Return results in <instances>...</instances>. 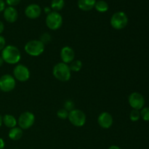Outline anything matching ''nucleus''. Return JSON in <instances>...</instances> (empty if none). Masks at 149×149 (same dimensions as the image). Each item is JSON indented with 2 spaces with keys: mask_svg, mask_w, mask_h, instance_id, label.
<instances>
[{
  "mask_svg": "<svg viewBox=\"0 0 149 149\" xmlns=\"http://www.w3.org/2000/svg\"><path fill=\"white\" fill-rule=\"evenodd\" d=\"M1 56L4 62L10 65H15L20 62L21 53L18 48L14 45H7L1 50Z\"/></svg>",
  "mask_w": 149,
  "mask_h": 149,
  "instance_id": "f257e3e1",
  "label": "nucleus"
},
{
  "mask_svg": "<svg viewBox=\"0 0 149 149\" xmlns=\"http://www.w3.org/2000/svg\"><path fill=\"white\" fill-rule=\"evenodd\" d=\"M52 74L58 81L65 82L69 81L71 79V71L68 64L60 62L54 65L52 68Z\"/></svg>",
  "mask_w": 149,
  "mask_h": 149,
  "instance_id": "f03ea898",
  "label": "nucleus"
},
{
  "mask_svg": "<svg viewBox=\"0 0 149 149\" xmlns=\"http://www.w3.org/2000/svg\"><path fill=\"white\" fill-rule=\"evenodd\" d=\"M45 49V45L38 39L30 40L25 45L24 50L30 56L37 57L42 55Z\"/></svg>",
  "mask_w": 149,
  "mask_h": 149,
  "instance_id": "7ed1b4c3",
  "label": "nucleus"
},
{
  "mask_svg": "<svg viewBox=\"0 0 149 149\" xmlns=\"http://www.w3.org/2000/svg\"><path fill=\"white\" fill-rule=\"evenodd\" d=\"M110 23L111 27L115 30H122L127 25L128 17L124 12H116L111 17Z\"/></svg>",
  "mask_w": 149,
  "mask_h": 149,
  "instance_id": "20e7f679",
  "label": "nucleus"
},
{
  "mask_svg": "<svg viewBox=\"0 0 149 149\" xmlns=\"http://www.w3.org/2000/svg\"><path fill=\"white\" fill-rule=\"evenodd\" d=\"M45 23L48 29L52 31H56L62 26L63 17L58 12L52 11L47 15Z\"/></svg>",
  "mask_w": 149,
  "mask_h": 149,
  "instance_id": "39448f33",
  "label": "nucleus"
},
{
  "mask_svg": "<svg viewBox=\"0 0 149 149\" xmlns=\"http://www.w3.org/2000/svg\"><path fill=\"white\" fill-rule=\"evenodd\" d=\"M68 119L71 125L77 127H81L84 126L86 123V120H87L85 113L81 110L77 109H74L69 111Z\"/></svg>",
  "mask_w": 149,
  "mask_h": 149,
  "instance_id": "423d86ee",
  "label": "nucleus"
},
{
  "mask_svg": "<svg viewBox=\"0 0 149 149\" xmlns=\"http://www.w3.org/2000/svg\"><path fill=\"white\" fill-rule=\"evenodd\" d=\"M35 122V116L32 112L25 111L19 116L17 125L22 130H28L31 127Z\"/></svg>",
  "mask_w": 149,
  "mask_h": 149,
  "instance_id": "0eeeda50",
  "label": "nucleus"
},
{
  "mask_svg": "<svg viewBox=\"0 0 149 149\" xmlns=\"http://www.w3.org/2000/svg\"><path fill=\"white\" fill-rule=\"evenodd\" d=\"M31 73L27 66L22 64H17L13 69V77L20 82H25L30 78Z\"/></svg>",
  "mask_w": 149,
  "mask_h": 149,
  "instance_id": "6e6552de",
  "label": "nucleus"
},
{
  "mask_svg": "<svg viewBox=\"0 0 149 149\" xmlns=\"http://www.w3.org/2000/svg\"><path fill=\"white\" fill-rule=\"evenodd\" d=\"M16 86V81L13 76L4 74L0 77V90L4 93L13 91Z\"/></svg>",
  "mask_w": 149,
  "mask_h": 149,
  "instance_id": "1a4fd4ad",
  "label": "nucleus"
},
{
  "mask_svg": "<svg viewBox=\"0 0 149 149\" xmlns=\"http://www.w3.org/2000/svg\"><path fill=\"white\" fill-rule=\"evenodd\" d=\"M129 104L133 109L136 110H141L143 108L145 105V99L143 96L139 93H132L128 97Z\"/></svg>",
  "mask_w": 149,
  "mask_h": 149,
  "instance_id": "9d476101",
  "label": "nucleus"
},
{
  "mask_svg": "<svg viewBox=\"0 0 149 149\" xmlns=\"http://www.w3.org/2000/svg\"><path fill=\"white\" fill-rule=\"evenodd\" d=\"M61 59L63 63L66 64H70L75 58V52L69 46H65L61 50Z\"/></svg>",
  "mask_w": 149,
  "mask_h": 149,
  "instance_id": "9b49d317",
  "label": "nucleus"
},
{
  "mask_svg": "<svg viewBox=\"0 0 149 149\" xmlns=\"http://www.w3.org/2000/svg\"><path fill=\"white\" fill-rule=\"evenodd\" d=\"M113 119L109 112H103L97 117V123L103 129H109L113 125Z\"/></svg>",
  "mask_w": 149,
  "mask_h": 149,
  "instance_id": "f8f14e48",
  "label": "nucleus"
},
{
  "mask_svg": "<svg viewBox=\"0 0 149 149\" xmlns=\"http://www.w3.org/2000/svg\"><path fill=\"white\" fill-rule=\"evenodd\" d=\"M42 14L40 6L36 4H31L26 7L25 15L29 19H36Z\"/></svg>",
  "mask_w": 149,
  "mask_h": 149,
  "instance_id": "ddd939ff",
  "label": "nucleus"
},
{
  "mask_svg": "<svg viewBox=\"0 0 149 149\" xmlns=\"http://www.w3.org/2000/svg\"><path fill=\"white\" fill-rule=\"evenodd\" d=\"M4 20L10 23H13L18 18V13L17 10L13 7H8L4 9Z\"/></svg>",
  "mask_w": 149,
  "mask_h": 149,
  "instance_id": "4468645a",
  "label": "nucleus"
},
{
  "mask_svg": "<svg viewBox=\"0 0 149 149\" xmlns=\"http://www.w3.org/2000/svg\"><path fill=\"white\" fill-rule=\"evenodd\" d=\"M95 3L96 0H78L77 5L82 11H90L94 8Z\"/></svg>",
  "mask_w": 149,
  "mask_h": 149,
  "instance_id": "2eb2a0df",
  "label": "nucleus"
},
{
  "mask_svg": "<svg viewBox=\"0 0 149 149\" xmlns=\"http://www.w3.org/2000/svg\"><path fill=\"white\" fill-rule=\"evenodd\" d=\"M3 124L5 125L7 127L11 128L15 127L17 125V120L14 116L11 114H5L2 117Z\"/></svg>",
  "mask_w": 149,
  "mask_h": 149,
  "instance_id": "dca6fc26",
  "label": "nucleus"
},
{
  "mask_svg": "<svg viewBox=\"0 0 149 149\" xmlns=\"http://www.w3.org/2000/svg\"><path fill=\"white\" fill-rule=\"evenodd\" d=\"M23 136V130L18 127L11 128L8 132V137L13 141H18Z\"/></svg>",
  "mask_w": 149,
  "mask_h": 149,
  "instance_id": "f3484780",
  "label": "nucleus"
},
{
  "mask_svg": "<svg viewBox=\"0 0 149 149\" xmlns=\"http://www.w3.org/2000/svg\"><path fill=\"white\" fill-rule=\"evenodd\" d=\"M94 8H95V10L99 13H106L109 10V7L106 1H103V0H100V1H96Z\"/></svg>",
  "mask_w": 149,
  "mask_h": 149,
  "instance_id": "a211bd4d",
  "label": "nucleus"
},
{
  "mask_svg": "<svg viewBox=\"0 0 149 149\" xmlns=\"http://www.w3.org/2000/svg\"><path fill=\"white\" fill-rule=\"evenodd\" d=\"M65 5L64 0H52L51 2V9L53 11L58 12L62 10Z\"/></svg>",
  "mask_w": 149,
  "mask_h": 149,
  "instance_id": "6ab92c4d",
  "label": "nucleus"
},
{
  "mask_svg": "<svg viewBox=\"0 0 149 149\" xmlns=\"http://www.w3.org/2000/svg\"><path fill=\"white\" fill-rule=\"evenodd\" d=\"M68 65H69V68L71 71L79 72L82 68V63L79 60H74Z\"/></svg>",
  "mask_w": 149,
  "mask_h": 149,
  "instance_id": "aec40b11",
  "label": "nucleus"
},
{
  "mask_svg": "<svg viewBox=\"0 0 149 149\" xmlns=\"http://www.w3.org/2000/svg\"><path fill=\"white\" fill-rule=\"evenodd\" d=\"M140 117H141V113H140L139 110L133 109L131 111L130 113V119L132 122H137L139 120Z\"/></svg>",
  "mask_w": 149,
  "mask_h": 149,
  "instance_id": "412c9836",
  "label": "nucleus"
},
{
  "mask_svg": "<svg viewBox=\"0 0 149 149\" xmlns=\"http://www.w3.org/2000/svg\"><path fill=\"white\" fill-rule=\"evenodd\" d=\"M69 112L65 109H61L57 111V116L61 119H65L68 117Z\"/></svg>",
  "mask_w": 149,
  "mask_h": 149,
  "instance_id": "4be33fe9",
  "label": "nucleus"
},
{
  "mask_svg": "<svg viewBox=\"0 0 149 149\" xmlns=\"http://www.w3.org/2000/svg\"><path fill=\"white\" fill-rule=\"evenodd\" d=\"M141 113V116L142 117V119H143L144 121H146V122H148L149 121V108H143L141 109V111L140 112Z\"/></svg>",
  "mask_w": 149,
  "mask_h": 149,
  "instance_id": "5701e85b",
  "label": "nucleus"
},
{
  "mask_svg": "<svg viewBox=\"0 0 149 149\" xmlns=\"http://www.w3.org/2000/svg\"><path fill=\"white\" fill-rule=\"evenodd\" d=\"M64 109L68 111V112L74 109V103L72 100H68L64 103Z\"/></svg>",
  "mask_w": 149,
  "mask_h": 149,
  "instance_id": "b1692460",
  "label": "nucleus"
},
{
  "mask_svg": "<svg viewBox=\"0 0 149 149\" xmlns=\"http://www.w3.org/2000/svg\"><path fill=\"white\" fill-rule=\"evenodd\" d=\"M42 42H43L44 44H47L48 42H49L51 41V36H49V34L48 33H45L41 36V39H39Z\"/></svg>",
  "mask_w": 149,
  "mask_h": 149,
  "instance_id": "393cba45",
  "label": "nucleus"
},
{
  "mask_svg": "<svg viewBox=\"0 0 149 149\" xmlns=\"http://www.w3.org/2000/svg\"><path fill=\"white\" fill-rule=\"evenodd\" d=\"M21 0H6V3L9 5V7H13L17 6L20 4Z\"/></svg>",
  "mask_w": 149,
  "mask_h": 149,
  "instance_id": "a878e982",
  "label": "nucleus"
},
{
  "mask_svg": "<svg viewBox=\"0 0 149 149\" xmlns=\"http://www.w3.org/2000/svg\"><path fill=\"white\" fill-rule=\"evenodd\" d=\"M6 47V40L4 36L0 35V51L2 50Z\"/></svg>",
  "mask_w": 149,
  "mask_h": 149,
  "instance_id": "bb28decb",
  "label": "nucleus"
},
{
  "mask_svg": "<svg viewBox=\"0 0 149 149\" xmlns=\"http://www.w3.org/2000/svg\"><path fill=\"white\" fill-rule=\"evenodd\" d=\"M5 8V2L4 1V0H0V13L4 11Z\"/></svg>",
  "mask_w": 149,
  "mask_h": 149,
  "instance_id": "cd10ccee",
  "label": "nucleus"
},
{
  "mask_svg": "<svg viewBox=\"0 0 149 149\" xmlns=\"http://www.w3.org/2000/svg\"><path fill=\"white\" fill-rule=\"evenodd\" d=\"M5 146V143L4 141L1 138H0V149H3Z\"/></svg>",
  "mask_w": 149,
  "mask_h": 149,
  "instance_id": "c85d7f7f",
  "label": "nucleus"
},
{
  "mask_svg": "<svg viewBox=\"0 0 149 149\" xmlns=\"http://www.w3.org/2000/svg\"><path fill=\"white\" fill-rule=\"evenodd\" d=\"M4 23L0 20V34L4 31Z\"/></svg>",
  "mask_w": 149,
  "mask_h": 149,
  "instance_id": "c756f323",
  "label": "nucleus"
},
{
  "mask_svg": "<svg viewBox=\"0 0 149 149\" xmlns=\"http://www.w3.org/2000/svg\"><path fill=\"white\" fill-rule=\"evenodd\" d=\"M51 7H46L45 8V13H47V14H49V13H51Z\"/></svg>",
  "mask_w": 149,
  "mask_h": 149,
  "instance_id": "7c9ffc66",
  "label": "nucleus"
},
{
  "mask_svg": "<svg viewBox=\"0 0 149 149\" xmlns=\"http://www.w3.org/2000/svg\"><path fill=\"white\" fill-rule=\"evenodd\" d=\"M108 149H121L120 147H119L118 146H116V145H112L110 147H109Z\"/></svg>",
  "mask_w": 149,
  "mask_h": 149,
  "instance_id": "2f4dec72",
  "label": "nucleus"
},
{
  "mask_svg": "<svg viewBox=\"0 0 149 149\" xmlns=\"http://www.w3.org/2000/svg\"><path fill=\"white\" fill-rule=\"evenodd\" d=\"M3 63H4V60L2 59L1 56H0V66H1L3 65Z\"/></svg>",
  "mask_w": 149,
  "mask_h": 149,
  "instance_id": "473e14b6",
  "label": "nucleus"
},
{
  "mask_svg": "<svg viewBox=\"0 0 149 149\" xmlns=\"http://www.w3.org/2000/svg\"><path fill=\"white\" fill-rule=\"evenodd\" d=\"M3 124V121H2V116L0 115V127H1V125H2Z\"/></svg>",
  "mask_w": 149,
  "mask_h": 149,
  "instance_id": "72a5a7b5",
  "label": "nucleus"
},
{
  "mask_svg": "<svg viewBox=\"0 0 149 149\" xmlns=\"http://www.w3.org/2000/svg\"><path fill=\"white\" fill-rule=\"evenodd\" d=\"M15 149H18V148H15Z\"/></svg>",
  "mask_w": 149,
  "mask_h": 149,
  "instance_id": "f704fd0d",
  "label": "nucleus"
}]
</instances>
